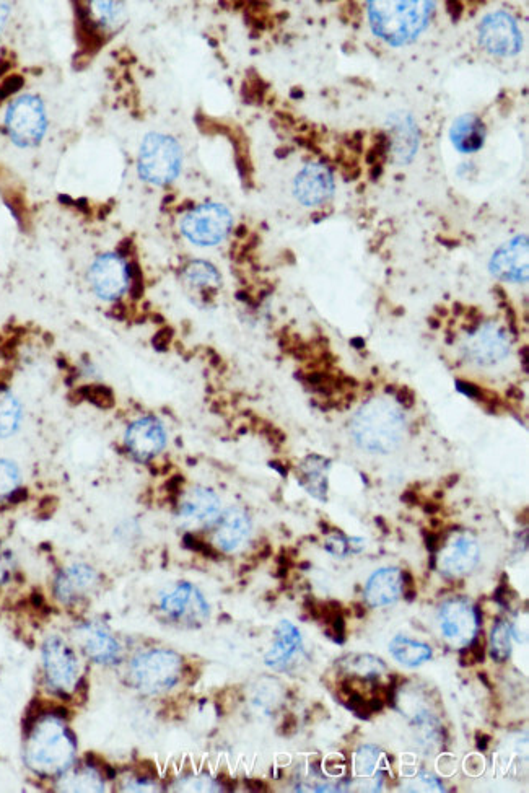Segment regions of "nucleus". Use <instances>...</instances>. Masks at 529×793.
I'll use <instances>...</instances> for the list:
<instances>
[{
    "mask_svg": "<svg viewBox=\"0 0 529 793\" xmlns=\"http://www.w3.org/2000/svg\"><path fill=\"white\" fill-rule=\"evenodd\" d=\"M75 756V738L59 715L36 719L28 737V767L40 777L66 774Z\"/></svg>",
    "mask_w": 529,
    "mask_h": 793,
    "instance_id": "f257e3e1",
    "label": "nucleus"
},
{
    "mask_svg": "<svg viewBox=\"0 0 529 793\" xmlns=\"http://www.w3.org/2000/svg\"><path fill=\"white\" fill-rule=\"evenodd\" d=\"M350 434L365 452L386 455L403 443L406 417L391 401L372 399L355 412L350 421Z\"/></svg>",
    "mask_w": 529,
    "mask_h": 793,
    "instance_id": "f03ea898",
    "label": "nucleus"
},
{
    "mask_svg": "<svg viewBox=\"0 0 529 793\" xmlns=\"http://www.w3.org/2000/svg\"><path fill=\"white\" fill-rule=\"evenodd\" d=\"M368 17L376 35L391 46L412 43L429 25L435 2H368Z\"/></svg>",
    "mask_w": 529,
    "mask_h": 793,
    "instance_id": "7ed1b4c3",
    "label": "nucleus"
},
{
    "mask_svg": "<svg viewBox=\"0 0 529 793\" xmlns=\"http://www.w3.org/2000/svg\"><path fill=\"white\" fill-rule=\"evenodd\" d=\"M183 673V660L171 650L140 653L129 666V683L142 694H162L175 688Z\"/></svg>",
    "mask_w": 529,
    "mask_h": 793,
    "instance_id": "20e7f679",
    "label": "nucleus"
},
{
    "mask_svg": "<svg viewBox=\"0 0 529 793\" xmlns=\"http://www.w3.org/2000/svg\"><path fill=\"white\" fill-rule=\"evenodd\" d=\"M183 154L173 137L149 134L140 145L139 175L152 185H170L180 175Z\"/></svg>",
    "mask_w": 529,
    "mask_h": 793,
    "instance_id": "39448f33",
    "label": "nucleus"
},
{
    "mask_svg": "<svg viewBox=\"0 0 529 793\" xmlns=\"http://www.w3.org/2000/svg\"><path fill=\"white\" fill-rule=\"evenodd\" d=\"M5 128L18 147H35L40 144L48 129L43 101L33 95H23L12 101L5 114Z\"/></svg>",
    "mask_w": 529,
    "mask_h": 793,
    "instance_id": "423d86ee",
    "label": "nucleus"
},
{
    "mask_svg": "<svg viewBox=\"0 0 529 793\" xmlns=\"http://www.w3.org/2000/svg\"><path fill=\"white\" fill-rule=\"evenodd\" d=\"M232 224V214L227 207L210 202L184 215L181 232L194 245L214 246L228 237Z\"/></svg>",
    "mask_w": 529,
    "mask_h": 793,
    "instance_id": "0eeeda50",
    "label": "nucleus"
},
{
    "mask_svg": "<svg viewBox=\"0 0 529 793\" xmlns=\"http://www.w3.org/2000/svg\"><path fill=\"white\" fill-rule=\"evenodd\" d=\"M158 608L170 623L183 627H199L210 616L209 603L191 583H176L160 596Z\"/></svg>",
    "mask_w": 529,
    "mask_h": 793,
    "instance_id": "6e6552de",
    "label": "nucleus"
},
{
    "mask_svg": "<svg viewBox=\"0 0 529 793\" xmlns=\"http://www.w3.org/2000/svg\"><path fill=\"white\" fill-rule=\"evenodd\" d=\"M43 668L49 688L57 694H67L77 688L79 662L72 647L61 637L51 636L44 642Z\"/></svg>",
    "mask_w": 529,
    "mask_h": 793,
    "instance_id": "1a4fd4ad",
    "label": "nucleus"
},
{
    "mask_svg": "<svg viewBox=\"0 0 529 793\" xmlns=\"http://www.w3.org/2000/svg\"><path fill=\"white\" fill-rule=\"evenodd\" d=\"M435 556V567L446 579H461L471 574L481 561V548L476 539L456 531L443 541Z\"/></svg>",
    "mask_w": 529,
    "mask_h": 793,
    "instance_id": "9d476101",
    "label": "nucleus"
},
{
    "mask_svg": "<svg viewBox=\"0 0 529 793\" xmlns=\"http://www.w3.org/2000/svg\"><path fill=\"white\" fill-rule=\"evenodd\" d=\"M88 282L93 292L106 302H114L126 294L131 285V268L114 253L98 256L88 271Z\"/></svg>",
    "mask_w": 529,
    "mask_h": 793,
    "instance_id": "9b49d317",
    "label": "nucleus"
},
{
    "mask_svg": "<svg viewBox=\"0 0 529 793\" xmlns=\"http://www.w3.org/2000/svg\"><path fill=\"white\" fill-rule=\"evenodd\" d=\"M442 636L453 647H466L477 636L479 616L477 609L464 598H453L443 603L438 611Z\"/></svg>",
    "mask_w": 529,
    "mask_h": 793,
    "instance_id": "f8f14e48",
    "label": "nucleus"
},
{
    "mask_svg": "<svg viewBox=\"0 0 529 793\" xmlns=\"http://www.w3.org/2000/svg\"><path fill=\"white\" fill-rule=\"evenodd\" d=\"M220 499L209 487H193L178 502V522L186 530H204L219 520Z\"/></svg>",
    "mask_w": 529,
    "mask_h": 793,
    "instance_id": "ddd939ff",
    "label": "nucleus"
},
{
    "mask_svg": "<svg viewBox=\"0 0 529 793\" xmlns=\"http://www.w3.org/2000/svg\"><path fill=\"white\" fill-rule=\"evenodd\" d=\"M479 31L481 44L489 53L497 56H515L520 53L523 38L515 20L505 12L487 15Z\"/></svg>",
    "mask_w": 529,
    "mask_h": 793,
    "instance_id": "4468645a",
    "label": "nucleus"
},
{
    "mask_svg": "<svg viewBox=\"0 0 529 793\" xmlns=\"http://www.w3.org/2000/svg\"><path fill=\"white\" fill-rule=\"evenodd\" d=\"M167 445V432L162 422L155 417H140L129 425L126 432V448L137 461L154 460Z\"/></svg>",
    "mask_w": 529,
    "mask_h": 793,
    "instance_id": "2eb2a0df",
    "label": "nucleus"
},
{
    "mask_svg": "<svg viewBox=\"0 0 529 793\" xmlns=\"http://www.w3.org/2000/svg\"><path fill=\"white\" fill-rule=\"evenodd\" d=\"M469 334L464 354L474 364L489 367L505 359L510 352L507 336L497 325H484Z\"/></svg>",
    "mask_w": 529,
    "mask_h": 793,
    "instance_id": "dca6fc26",
    "label": "nucleus"
},
{
    "mask_svg": "<svg viewBox=\"0 0 529 793\" xmlns=\"http://www.w3.org/2000/svg\"><path fill=\"white\" fill-rule=\"evenodd\" d=\"M490 272L500 281H528V237L520 235L500 246L490 259Z\"/></svg>",
    "mask_w": 529,
    "mask_h": 793,
    "instance_id": "f3484780",
    "label": "nucleus"
},
{
    "mask_svg": "<svg viewBox=\"0 0 529 793\" xmlns=\"http://www.w3.org/2000/svg\"><path fill=\"white\" fill-rule=\"evenodd\" d=\"M100 575L87 564H74L57 574L54 593L64 605H75L97 590Z\"/></svg>",
    "mask_w": 529,
    "mask_h": 793,
    "instance_id": "a211bd4d",
    "label": "nucleus"
},
{
    "mask_svg": "<svg viewBox=\"0 0 529 793\" xmlns=\"http://www.w3.org/2000/svg\"><path fill=\"white\" fill-rule=\"evenodd\" d=\"M75 639L93 662L116 665L121 660V645L103 624L88 623L75 631Z\"/></svg>",
    "mask_w": 529,
    "mask_h": 793,
    "instance_id": "6ab92c4d",
    "label": "nucleus"
},
{
    "mask_svg": "<svg viewBox=\"0 0 529 793\" xmlns=\"http://www.w3.org/2000/svg\"><path fill=\"white\" fill-rule=\"evenodd\" d=\"M293 188L295 198L303 206H320L333 196V175L328 167L320 163H310L298 173Z\"/></svg>",
    "mask_w": 529,
    "mask_h": 793,
    "instance_id": "aec40b11",
    "label": "nucleus"
},
{
    "mask_svg": "<svg viewBox=\"0 0 529 793\" xmlns=\"http://www.w3.org/2000/svg\"><path fill=\"white\" fill-rule=\"evenodd\" d=\"M214 526V541L223 553H235L251 535L250 515L240 507L225 510Z\"/></svg>",
    "mask_w": 529,
    "mask_h": 793,
    "instance_id": "412c9836",
    "label": "nucleus"
},
{
    "mask_svg": "<svg viewBox=\"0 0 529 793\" xmlns=\"http://www.w3.org/2000/svg\"><path fill=\"white\" fill-rule=\"evenodd\" d=\"M302 649V634L290 621L284 619L277 624L276 631H274V645L266 653L264 662L272 670H289L298 655L302 653Z\"/></svg>",
    "mask_w": 529,
    "mask_h": 793,
    "instance_id": "4be33fe9",
    "label": "nucleus"
},
{
    "mask_svg": "<svg viewBox=\"0 0 529 793\" xmlns=\"http://www.w3.org/2000/svg\"><path fill=\"white\" fill-rule=\"evenodd\" d=\"M403 595V572L396 567L376 570L365 587V601L372 608L393 605Z\"/></svg>",
    "mask_w": 529,
    "mask_h": 793,
    "instance_id": "5701e85b",
    "label": "nucleus"
},
{
    "mask_svg": "<svg viewBox=\"0 0 529 793\" xmlns=\"http://www.w3.org/2000/svg\"><path fill=\"white\" fill-rule=\"evenodd\" d=\"M331 460L320 455H310L300 463L297 471L298 484L311 497L326 502L328 500V474Z\"/></svg>",
    "mask_w": 529,
    "mask_h": 793,
    "instance_id": "b1692460",
    "label": "nucleus"
},
{
    "mask_svg": "<svg viewBox=\"0 0 529 793\" xmlns=\"http://www.w3.org/2000/svg\"><path fill=\"white\" fill-rule=\"evenodd\" d=\"M391 123H393L391 124L393 132H391V137H388L390 152L394 150V155L399 162H409L416 154L417 145H419L416 126L412 123L411 116L406 113L394 114Z\"/></svg>",
    "mask_w": 529,
    "mask_h": 793,
    "instance_id": "393cba45",
    "label": "nucleus"
},
{
    "mask_svg": "<svg viewBox=\"0 0 529 793\" xmlns=\"http://www.w3.org/2000/svg\"><path fill=\"white\" fill-rule=\"evenodd\" d=\"M451 142L464 154L477 152L486 141V126L476 114H464L451 126Z\"/></svg>",
    "mask_w": 529,
    "mask_h": 793,
    "instance_id": "a878e982",
    "label": "nucleus"
},
{
    "mask_svg": "<svg viewBox=\"0 0 529 793\" xmlns=\"http://www.w3.org/2000/svg\"><path fill=\"white\" fill-rule=\"evenodd\" d=\"M390 652L396 658V662L407 666V668H417V666L432 660V649L429 645L409 639V637H394L391 640Z\"/></svg>",
    "mask_w": 529,
    "mask_h": 793,
    "instance_id": "bb28decb",
    "label": "nucleus"
},
{
    "mask_svg": "<svg viewBox=\"0 0 529 793\" xmlns=\"http://www.w3.org/2000/svg\"><path fill=\"white\" fill-rule=\"evenodd\" d=\"M339 666H341L342 671H346L352 676H359L362 680L367 681L378 680L386 671V665L381 662L380 658L373 657V655H365V653L347 655L339 662Z\"/></svg>",
    "mask_w": 529,
    "mask_h": 793,
    "instance_id": "cd10ccee",
    "label": "nucleus"
},
{
    "mask_svg": "<svg viewBox=\"0 0 529 793\" xmlns=\"http://www.w3.org/2000/svg\"><path fill=\"white\" fill-rule=\"evenodd\" d=\"M22 404L7 388H0V439L14 435L22 422Z\"/></svg>",
    "mask_w": 529,
    "mask_h": 793,
    "instance_id": "c85d7f7f",
    "label": "nucleus"
},
{
    "mask_svg": "<svg viewBox=\"0 0 529 793\" xmlns=\"http://www.w3.org/2000/svg\"><path fill=\"white\" fill-rule=\"evenodd\" d=\"M59 787L66 792H103V779L100 771H97L92 764H88L62 777Z\"/></svg>",
    "mask_w": 529,
    "mask_h": 793,
    "instance_id": "c756f323",
    "label": "nucleus"
},
{
    "mask_svg": "<svg viewBox=\"0 0 529 793\" xmlns=\"http://www.w3.org/2000/svg\"><path fill=\"white\" fill-rule=\"evenodd\" d=\"M184 279L197 289H217L222 282L219 271L206 261L189 263L184 269Z\"/></svg>",
    "mask_w": 529,
    "mask_h": 793,
    "instance_id": "7c9ffc66",
    "label": "nucleus"
},
{
    "mask_svg": "<svg viewBox=\"0 0 529 793\" xmlns=\"http://www.w3.org/2000/svg\"><path fill=\"white\" fill-rule=\"evenodd\" d=\"M512 626L499 619L490 632V655L495 662H507L512 655Z\"/></svg>",
    "mask_w": 529,
    "mask_h": 793,
    "instance_id": "2f4dec72",
    "label": "nucleus"
},
{
    "mask_svg": "<svg viewBox=\"0 0 529 793\" xmlns=\"http://www.w3.org/2000/svg\"><path fill=\"white\" fill-rule=\"evenodd\" d=\"M380 758V748H375V746H363V748H360L357 754H355V771H357V777H359L360 780L372 779L375 792L376 790H380L381 782L378 779H381V777H373L372 774L380 769Z\"/></svg>",
    "mask_w": 529,
    "mask_h": 793,
    "instance_id": "473e14b6",
    "label": "nucleus"
},
{
    "mask_svg": "<svg viewBox=\"0 0 529 793\" xmlns=\"http://www.w3.org/2000/svg\"><path fill=\"white\" fill-rule=\"evenodd\" d=\"M20 469L14 461L0 460V500H14L20 491Z\"/></svg>",
    "mask_w": 529,
    "mask_h": 793,
    "instance_id": "72a5a7b5",
    "label": "nucleus"
},
{
    "mask_svg": "<svg viewBox=\"0 0 529 793\" xmlns=\"http://www.w3.org/2000/svg\"><path fill=\"white\" fill-rule=\"evenodd\" d=\"M93 10L97 12L98 22L110 30H118L126 20V7L121 2H95Z\"/></svg>",
    "mask_w": 529,
    "mask_h": 793,
    "instance_id": "f704fd0d",
    "label": "nucleus"
},
{
    "mask_svg": "<svg viewBox=\"0 0 529 793\" xmlns=\"http://www.w3.org/2000/svg\"><path fill=\"white\" fill-rule=\"evenodd\" d=\"M176 790H191V792H217L220 785L215 780L210 779L209 776H191L186 779L180 780L176 784Z\"/></svg>",
    "mask_w": 529,
    "mask_h": 793,
    "instance_id": "c9c22d12",
    "label": "nucleus"
},
{
    "mask_svg": "<svg viewBox=\"0 0 529 793\" xmlns=\"http://www.w3.org/2000/svg\"><path fill=\"white\" fill-rule=\"evenodd\" d=\"M324 549L334 557H346L350 554L349 538L341 533H333L324 541Z\"/></svg>",
    "mask_w": 529,
    "mask_h": 793,
    "instance_id": "e433bc0d",
    "label": "nucleus"
},
{
    "mask_svg": "<svg viewBox=\"0 0 529 793\" xmlns=\"http://www.w3.org/2000/svg\"><path fill=\"white\" fill-rule=\"evenodd\" d=\"M406 790H425V792H429V790H437V792H443V785L440 784V780L435 779L432 774H419V776L414 777V779L406 785Z\"/></svg>",
    "mask_w": 529,
    "mask_h": 793,
    "instance_id": "4c0bfd02",
    "label": "nucleus"
},
{
    "mask_svg": "<svg viewBox=\"0 0 529 793\" xmlns=\"http://www.w3.org/2000/svg\"><path fill=\"white\" fill-rule=\"evenodd\" d=\"M12 569H14L12 554L7 551L4 544L0 543V585L10 579Z\"/></svg>",
    "mask_w": 529,
    "mask_h": 793,
    "instance_id": "58836bf2",
    "label": "nucleus"
},
{
    "mask_svg": "<svg viewBox=\"0 0 529 793\" xmlns=\"http://www.w3.org/2000/svg\"><path fill=\"white\" fill-rule=\"evenodd\" d=\"M23 79L20 75H12L9 79L5 80L4 85L0 87V98H7L10 95H14L15 92H18L20 88H22Z\"/></svg>",
    "mask_w": 529,
    "mask_h": 793,
    "instance_id": "ea45409f",
    "label": "nucleus"
},
{
    "mask_svg": "<svg viewBox=\"0 0 529 793\" xmlns=\"http://www.w3.org/2000/svg\"><path fill=\"white\" fill-rule=\"evenodd\" d=\"M456 388L463 393V395L468 396V398L473 399H481L482 390L481 388H477L474 383L463 382V380H456Z\"/></svg>",
    "mask_w": 529,
    "mask_h": 793,
    "instance_id": "a19ab883",
    "label": "nucleus"
},
{
    "mask_svg": "<svg viewBox=\"0 0 529 793\" xmlns=\"http://www.w3.org/2000/svg\"><path fill=\"white\" fill-rule=\"evenodd\" d=\"M446 5H448L446 10H448V14L453 18V22H458L461 18V14H463V4H461V2H446Z\"/></svg>",
    "mask_w": 529,
    "mask_h": 793,
    "instance_id": "79ce46f5",
    "label": "nucleus"
},
{
    "mask_svg": "<svg viewBox=\"0 0 529 793\" xmlns=\"http://www.w3.org/2000/svg\"><path fill=\"white\" fill-rule=\"evenodd\" d=\"M495 600H497V603L502 605L503 608H508V606H510V590H508V587H505V585L500 587L497 593H495Z\"/></svg>",
    "mask_w": 529,
    "mask_h": 793,
    "instance_id": "37998d69",
    "label": "nucleus"
},
{
    "mask_svg": "<svg viewBox=\"0 0 529 793\" xmlns=\"http://www.w3.org/2000/svg\"><path fill=\"white\" fill-rule=\"evenodd\" d=\"M10 15V5L5 4V2H0V33L4 30L5 23H7V18Z\"/></svg>",
    "mask_w": 529,
    "mask_h": 793,
    "instance_id": "c03bdc74",
    "label": "nucleus"
},
{
    "mask_svg": "<svg viewBox=\"0 0 529 793\" xmlns=\"http://www.w3.org/2000/svg\"><path fill=\"white\" fill-rule=\"evenodd\" d=\"M381 173H383V167H381L380 163H376V165H373L372 173H370V175H372L373 180H378V178H380Z\"/></svg>",
    "mask_w": 529,
    "mask_h": 793,
    "instance_id": "a18cd8bd",
    "label": "nucleus"
},
{
    "mask_svg": "<svg viewBox=\"0 0 529 793\" xmlns=\"http://www.w3.org/2000/svg\"><path fill=\"white\" fill-rule=\"evenodd\" d=\"M302 97H303L302 90H300V88H293V90H292V98H295V100H298V98H302Z\"/></svg>",
    "mask_w": 529,
    "mask_h": 793,
    "instance_id": "49530a36",
    "label": "nucleus"
},
{
    "mask_svg": "<svg viewBox=\"0 0 529 793\" xmlns=\"http://www.w3.org/2000/svg\"><path fill=\"white\" fill-rule=\"evenodd\" d=\"M352 344H357V346H355V347H363V346H365V342H363L362 339H354V341H352Z\"/></svg>",
    "mask_w": 529,
    "mask_h": 793,
    "instance_id": "de8ad7c7",
    "label": "nucleus"
}]
</instances>
